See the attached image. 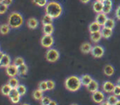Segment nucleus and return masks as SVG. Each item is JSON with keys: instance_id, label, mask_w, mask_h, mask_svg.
<instances>
[{"instance_id": "1", "label": "nucleus", "mask_w": 120, "mask_h": 105, "mask_svg": "<svg viewBox=\"0 0 120 105\" xmlns=\"http://www.w3.org/2000/svg\"><path fill=\"white\" fill-rule=\"evenodd\" d=\"M63 8L59 3L55 1L49 2L45 7V12L47 15H49L52 18H58L62 14Z\"/></svg>"}, {"instance_id": "2", "label": "nucleus", "mask_w": 120, "mask_h": 105, "mask_svg": "<svg viewBox=\"0 0 120 105\" xmlns=\"http://www.w3.org/2000/svg\"><path fill=\"white\" fill-rule=\"evenodd\" d=\"M65 86L67 90L70 92H75L78 91L82 86L80 78L77 76H70L67 77L65 81Z\"/></svg>"}, {"instance_id": "3", "label": "nucleus", "mask_w": 120, "mask_h": 105, "mask_svg": "<svg viewBox=\"0 0 120 105\" xmlns=\"http://www.w3.org/2000/svg\"><path fill=\"white\" fill-rule=\"evenodd\" d=\"M23 22H24L23 16H21V14H20L19 12H16L11 13L9 17H8V25L11 28H19L22 26Z\"/></svg>"}, {"instance_id": "4", "label": "nucleus", "mask_w": 120, "mask_h": 105, "mask_svg": "<svg viewBox=\"0 0 120 105\" xmlns=\"http://www.w3.org/2000/svg\"><path fill=\"white\" fill-rule=\"evenodd\" d=\"M45 57L46 59L50 62H56L57 60L60 57V53L55 48H49V49L47 51L46 55H45Z\"/></svg>"}, {"instance_id": "5", "label": "nucleus", "mask_w": 120, "mask_h": 105, "mask_svg": "<svg viewBox=\"0 0 120 105\" xmlns=\"http://www.w3.org/2000/svg\"><path fill=\"white\" fill-rule=\"evenodd\" d=\"M54 44V39L52 35H44L41 39V44L44 48H51Z\"/></svg>"}, {"instance_id": "6", "label": "nucleus", "mask_w": 120, "mask_h": 105, "mask_svg": "<svg viewBox=\"0 0 120 105\" xmlns=\"http://www.w3.org/2000/svg\"><path fill=\"white\" fill-rule=\"evenodd\" d=\"M91 53L96 58H100V57H103L105 54V49L102 46L100 45H96V46L92 47V49L91 51Z\"/></svg>"}, {"instance_id": "7", "label": "nucleus", "mask_w": 120, "mask_h": 105, "mask_svg": "<svg viewBox=\"0 0 120 105\" xmlns=\"http://www.w3.org/2000/svg\"><path fill=\"white\" fill-rule=\"evenodd\" d=\"M92 99L95 103L100 104H101L102 102H104L105 97V94L102 92V91L97 90V91H96V92H94L93 94H92Z\"/></svg>"}, {"instance_id": "8", "label": "nucleus", "mask_w": 120, "mask_h": 105, "mask_svg": "<svg viewBox=\"0 0 120 105\" xmlns=\"http://www.w3.org/2000/svg\"><path fill=\"white\" fill-rule=\"evenodd\" d=\"M8 97H9L10 100H11L13 104H17V103L20 102V98H21V95H20V94L18 93L17 89H12L11 90V92H10Z\"/></svg>"}, {"instance_id": "9", "label": "nucleus", "mask_w": 120, "mask_h": 105, "mask_svg": "<svg viewBox=\"0 0 120 105\" xmlns=\"http://www.w3.org/2000/svg\"><path fill=\"white\" fill-rule=\"evenodd\" d=\"M7 75L10 77H15L16 75H18V68L14 64H11L8 67H6Z\"/></svg>"}, {"instance_id": "10", "label": "nucleus", "mask_w": 120, "mask_h": 105, "mask_svg": "<svg viewBox=\"0 0 120 105\" xmlns=\"http://www.w3.org/2000/svg\"><path fill=\"white\" fill-rule=\"evenodd\" d=\"M114 86H115V85H114V83L111 82V81H105L102 84V89L104 92L109 93H109H113Z\"/></svg>"}, {"instance_id": "11", "label": "nucleus", "mask_w": 120, "mask_h": 105, "mask_svg": "<svg viewBox=\"0 0 120 105\" xmlns=\"http://www.w3.org/2000/svg\"><path fill=\"white\" fill-rule=\"evenodd\" d=\"M108 17H107V15L105 14V13L101 12V13H97L96 16V18L95 20L96 22L98 23V24H100L101 26H104L105 24L106 21H107Z\"/></svg>"}, {"instance_id": "12", "label": "nucleus", "mask_w": 120, "mask_h": 105, "mask_svg": "<svg viewBox=\"0 0 120 105\" xmlns=\"http://www.w3.org/2000/svg\"><path fill=\"white\" fill-rule=\"evenodd\" d=\"M103 4H104L103 13H105V14H106V15L110 13V12L112 11V8H113L112 0H105V2H103Z\"/></svg>"}, {"instance_id": "13", "label": "nucleus", "mask_w": 120, "mask_h": 105, "mask_svg": "<svg viewBox=\"0 0 120 105\" xmlns=\"http://www.w3.org/2000/svg\"><path fill=\"white\" fill-rule=\"evenodd\" d=\"M87 89L88 90V92L93 94L94 92L99 90V84L96 80H92V82L87 86Z\"/></svg>"}, {"instance_id": "14", "label": "nucleus", "mask_w": 120, "mask_h": 105, "mask_svg": "<svg viewBox=\"0 0 120 105\" xmlns=\"http://www.w3.org/2000/svg\"><path fill=\"white\" fill-rule=\"evenodd\" d=\"M103 8H104V4H103L102 2L97 1L96 0L95 2L92 4V8H93V11L96 13H101L103 12Z\"/></svg>"}, {"instance_id": "15", "label": "nucleus", "mask_w": 120, "mask_h": 105, "mask_svg": "<svg viewBox=\"0 0 120 105\" xmlns=\"http://www.w3.org/2000/svg\"><path fill=\"white\" fill-rule=\"evenodd\" d=\"M9 65H11V58L8 54L4 53L1 62H0V67H8Z\"/></svg>"}, {"instance_id": "16", "label": "nucleus", "mask_w": 120, "mask_h": 105, "mask_svg": "<svg viewBox=\"0 0 120 105\" xmlns=\"http://www.w3.org/2000/svg\"><path fill=\"white\" fill-rule=\"evenodd\" d=\"M92 80L93 79L92 78V77H91L90 75H88V74H84V75H82V77H80V81H81V83H82V85L86 86V87L92 82Z\"/></svg>"}, {"instance_id": "17", "label": "nucleus", "mask_w": 120, "mask_h": 105, "mask_svg": "<svg viewBox=\"0 0 120 105\" xmlns=\"http://www.w3.org/2000/svg\"><path fill=\"white\" fill-rule=\"evenodd\" d=\"M92 44L90 43H88V42H84L80 46V50L82 53H89V52H91V51H92Z\"/></svg>"}, {"instance_id": "18", "label": "nucleus", "mask_w": 120, "mask_h": 105, "mask_svg": "<svg viewBox=\"0 0 120 105\" xmlns=\"http://www.w3.org/2000/svg\"><path fill=\"white\" fill-rule=\"evenodd\" d=\"M88 30L90 33H94V32H98L101 30V26L98 24L96 21H93L88 26Z\"/></svg>"}, {"instance_id": "19", "label": "nucleus", "mask_w": 120, "mask_h": 105, "mask_svg": "<svg viewBox=\"0 0 120 105\" xmlns=\"http://www.w3.org/2000/svg\"><path fill=\"white\" fill-rule=\"evenodd\" d=\"M101 35H102V37L105 39L110 38L113 35V30L109 29V28H106V27H104V26L101 28Z\"/></svg>"}, {"instance_id": "20", "label": "nucleus", "mask_w": 120, "mask_h": 105, "mask_svg": "<svg viewBox=\"0 0 120 105\" xmlns=\"http://www.w3.org/2000/svg\"><path fill=\"white\" fill-rule=\"evenodd\" d=\"M90 38H91V40H92L93 43H96V44L98 43V42L101 40V38H102L101 32L98 31V32H94V33H91Z\"/></svg>"}, {"instance_id": "21", "label": "nucleus", "mask_w": 120, "mask_h": 105, "mask_svg": "<svg viewBox=\"0 0 120 105\" xmlns=\"http://www.w3.org/2000/svg\"><path fill=\"white\" fill-rule=\"evenodd\" d=\"M104 73L107 77H111L114 73V67L110 64H107L104 67Z\"/></svg>"}, {"instance_id": "22", "label": "nucleus", "mask_w": 120, "mask_h": 105, "mask_svg": "<svg viewBox=\"0 0 120 105\" xmlns=\"http://www.w3.org/2000/svg\"><path fill=\"white\" fill-rule=\"evenodd\" d=\"M38 21L36 18H30L27 21V26H28L29 28L30 29H36L38 27Z\"/></svg>"}, {"instance_id": "23", "label": "nucleus", "mask_w": 120, "mask_h": 105, "mask_svg": "<svg viewBox=\"0 0 120 105\" xmlns=\"http://www.w3.org/2000/svg\"><path fill=\"white\" fill-rule=\"evenodd\" d=\"M43 31L44 33V35H52V33L54 32V26L53 25H46V26H43Z\"/></svg>"}, {"instance_id": "24", "label": "nucleus", "mask_w": 120, "mask_h": 105, "mask_svg": "<svg viewBox=\"0 0 120 105\" xmlns=\"http://www.w3.org/2000/svg\"><path fill=\"white\" fill-rule=\"evenodd\" d=\"M8 84L11 86V89H16V88L20 85L19 81L16 78H15V77H11V78L9 79V81H8Z\"/></svg>"}, {"instance_id": "25", "label": "nucleus", "mask_w": 120, "mask_h": 105, "mask_svg": "<svg viewBox=\"0 0 120 105\" xmlns=\"http://www.w3.org/2000/svg\"><path fill=\"white\" fill-rule=\"evenodd\" d=\"M17 68H18V75L21 76V77H24V76L27 74V72H28V67L25 64L20 66Z\"/></svg>"}, {"instance_id": "26", "label": "nucleus", "mask_w": 120, "mask_h": 105, "mask_svg": "<svg viewBox=\"0 0 120 105\" xmlns=\"http://www.w3.org/2000/svg\"><path fill=\"white\" fill-rule=\"evenodd\" d=\"M119 100V99H118V97L114 95V94H111V95L108 96L107 99H106V101L109 105H115Z\"/></svg>"}, {"instance_id": "27", "label": "nucleus", "mask_w": 120, "mask_h": 105, "mask_svg": "<svg viewBox=\"0 0 120 105\" xmlns=\"http://www.w3.org/2000/svg\"><path fill=\"white\" fill-rule=\"evenodd\" d=\"M11 89H12L11 88V86H10L8 84H6V85H3L1 87V92H2V94H3V95L8 96Z\"/></svg>"}, {"instance_id": "28", "label": "nucleus", "mask_w": 120, "mask_h": 105, "mask_svg": "<svg viewBox=\"0 0 120 105\" xmlns=\"http://www.w3.org/2000/svg\"><path fill=\"white\" fill-rule=\"evenodd\" d=\"M43 97V92L39 89H35L33 92V98L36 100H41Z\"/></svg>"}, {"instance_id": "29", "label": "nucleus", "mask_w": 120, "mask_h": 105, "mask_svg": "<svg viewBox=\"0 0 120 105\" xmlns=\"http://www.w3.org/2000/svg\"><path fill=\"white\" fill-rule=\"evenodd\" d=\"M42 23H43V26H46V25H52L53 23V18L52 16H50L49 15H45L43 17L42 20Z\"/></svg>"}, {"instance_id": "30", "label": "nucleus", "mask_w": 120, "mask_h": 105, "mask_svg": "<svg viewBox=\"0 0 120 105\" xmlns=\"http://www.w3.org/2000/svg\"><path fill=\"white\" fill-rule=\"evenodd\" d=\"M114 26H115V21H114V20L112 19V18H108L105 24V26H104V27L111 29V30H113V29L114 28Z\"/></svg>"}, {"instance_id": "31", "label": "nucleus", "mask_w": 120, "mask_h": 105, "mask_svg": "<svg viewBox=\"0 0 120 105\" xmlns=\"http://www.w3.org/2000/svg\"><path fill=\"white\" fill-rule=\"evenodd\" d=\"M10 28L11 27L9 26L8 24H3L0 26V33L2 35H7L8 32L10 31Z\"/></svg>"}, {"instance_id": "32", "label": "nucleus", "mask_w": 120, "mask_h": 105, "mask_svg": "<svg viewBox=\"0 0 120 105\" xmlns=\"http://www.w3.org/2000/svg\"><path fill=\"white\" fill-rule=\"evenodd\" d=\"M13 64H14L16 67H20V66L25 64V61L21 57H16V58H15L14 62H13Z\"/></svg>"}, {"instance_id": "33", "label": "nucleus", "mask_w": 120, "mask_h": 105, "mask_svg": "<svg viewBox=\"0 0 120 105\" xmlns=\"http://www.w3.org/2000/svg\"><path fill=\"white\" fill-rule=\"evenodd\" d=\"M16 89H17L18 93H19L21 96L25 95V93H26V88H25V86L23 85H20L16 88Z\"/></svg>"}, {"instance_id": "34", "label": "nucleus", "mask_w": 120, "mask_h": 105, "mask_svg": "<svg viewBox=\"0 0 120 105\" xmlns=\"http://www.w3.org/2000/svg\"><path fill=\"white\" fill-rule=\"evenodd\" d=\"M32 1L39 7H46L48 4V0H32Z\"/></svg>"}, {"instance_id": "35", "label": "nucleus", "mask_w": 120, "mask_h": 105, "mask_svg": "<svg viewBox=\"0 0 120 105\" xmlns=\"http://www.w3.org/2000/svg\"><path fill=\"white\" fill-rule=\"evenodd\" d=\"M38 89L43 91V92L48 90V84H47V81H41V82L39 83V85H38Z\"/></svg>"}, {"instance_id": "36", "label": "nucleus", "mask_w": 120, "mask_h": 105, "mask_svg": "<svg viewBox=\"0 0 120 105\" xmlns=\"http://www.w3.org/2000/svg\"><path fill=\"white\" fill-rule=\"evenodd\" d=\"M113 94H114V95L117 96V97L120 96V85H115L114 90H113Z\"/></svg>"}, {"instance_id": "37", "label": "nucleus", "mask_w": 120, "mask_h": 105, "mask_svg": "<svg viewBox=\"0 0 120 105\" xmlns=\"http://www.w3.org/2000/svg\"><path fill=\"white\" fill-rule=\"evenodd\" d=\"M51 101L52 100L49 97H43V99H41V105H49Z\"/></svg>"}, {"instance_id": "38", "label": "nucleus", "mask_w": 120, "mask_h": 105, "mask_svg": "<svg viewBox=\"0 0 120 105\" xmlns=\"http://www.w3.org/2000/svg\"><path fill=\"white\" fill-rule=\"evenodd\" d=\"M47 84H48V89H49V90H52V89H53L55 88V82L53 81H52V80L47 81Z\"/></svg>"}, {"instance_id": "39", "label": "nucleus", "mask_w": 120, "mask_h": 105, "mask_svg": "<svg viewBox=\"0 0 120 105\" xmlns=\"http://www.w3.org/2000/svg\"><path fill=\"white\" fill-rule=\"evenodd\" d=\"M8 9V6L3 4V3H0V14H3L5 13Z\"/></svg>"}, {"instance_id": "40", "label": "nucleus", "mask_w": 120, "mask_h": 105, "mask_svg": "<svg viewBox=\"0 0 120 105\" xmlns=\"http://www.w3.org/2000/svg\"><path fill=\"white\" fill-rule=\"evenodd\" d=\"M0 3H3V4L7 5V6H9L12 3V0H0Z\"/></svg>"}, {"instance_id": "41", "label": "nucleus", "mask_w": 120, "mask_h": 105, "mask_svg": "<svg viewBox=\"0 0 120 105\" xmlns=\"http://www.w3.org/2000/svg\"><path fill=\"white\" fill-rule=\"evenodd\" d=\"M115 16L117 17V19L120 20V5L117 8V9H116L115 11Z\"/></svg>"}, {"instance_id": "42", "label": "nucleus", "mask_w": 120, "mask_h": 105, "mask_svg": "<svg viewBox=\"0 0 120 105\" xmlns=\"http://www.w3.org/2000/svg\"><path fill=\"white\" fill-rule=\"evenodd\" d=\"M49 105H57V103L56 102V101H54V100H52L50 104H49Z\"/></svg>"}, {"instance_id": "43", "label": "nucleus", "mask_w": 120, "mask_h": 105, "mask_svg": "<svg viewBox=\"0 0 120 105\" xmlns=\"http://www.w3.org/2000/svg\"><path fill=\"white\" fill-rule=\"evenodd\" d=\"M80 1L82 2V3H89L91 0H80Z\"/></svg>"}, {"instance_id": "44", "label": "nucleus", "mask_w": 120, "mask_h": 105, "mask_svg": "<svg viewBox=\"0 0 120 105\" xmlns=\"http://www.w3.org/2000/svg\"><path fill=\"white\" fill-rule=\"evenodd\" d=\"M100 105H109V104L107 103V101H104V102H102L101 104H100Z\"/></svg>"}, {"instance_id": "45", "label": "nucleus", "mask_w": 120, "mask_h": 105, "mask_svg": "<svg viewBox=\"0 0 120 105\" xmlns=\"http://www.w3.org/2000/svg\"><path fill=\"white\" fill-rule=\"evenodd\" d=\"M3 52H2V51H0V62H1V60H2V58H3Z\"/></svg>"}, {"instance_id": "46", "label": "nucleus", "mask_w": 120, "mask_h": 105, "mask_svg": "<svg viewBox=\"0 0 120 105\" xmlns=\"http://www.w3.org/2000/svg\"><path fill=\"white\" fill-rule=\"evenodd\" d=\"M117 85H120V77L117 80Z\"/></svg>"}, {"instance_id": "47", "label": "nucleus", "mask_w": 120, "mask_h": 105, "mask_svg": "<svg viewBox=\"0 0 120 105\" xmlns=\"http://www.w3.org/2000/svg\"><path fill=\"white\" fill-rule=\"evenodd\" d=\"M115 105H120V99H119V101H118V102H117V104H116Z\"/></svg>"}, {"instance_id": "48", "label": "nucleus", "mask_w": 120, "mask_h": 105, "mask_svg": "<svg viewBox=\"0 0 120 105\" xmlns=\"http://www.w3.org/2000/svg\"><path fill=\"white\" fill-rule=\"evenodd\" d=\"M97 1H101V2H102V3H103V2H105V0H97Z\"/></svg>"}, {"instance_id": "49", "label": "nucleus", "mask_w": 120, "mask_h": 105, "mask_svg": "<svg viewBox=\"0 0 120 105\" xmlns=\"http://www.w3.org/2000/svg\"><path fill=\"white\" fill-rule=\"evenodd\" d=\"M70 105H78L77 104H70Z\"/></svg>"}, {"instance_id": "50", "label": "nucleus", "mask_w": 120, "mask_h": 105, "mask_svg": "<svg viewBox=\"0 0 120 105\" xmlns=\"http://www.w3.org/2000/svg\"><path fill=\"white\" fill-rule=\"evenodd\" d=\"M22 105H30V104H22Z\"/></svg>"}]
</instances>
